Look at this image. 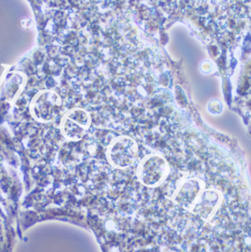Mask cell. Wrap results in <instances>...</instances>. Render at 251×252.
Segmentation results:
<instances>
[{
  "label": "cell",
  "instance_id": "6da1fadb",
  "mask_svg": "<svg viewBox=\"0 0 251 252\" xmlns=\"http://www.w3.org/2000/svg\"><path fill=\"white\" fill-rule=\"evenodd\" d=\"M138 145L129 137H120L115 139L108 149V159L119 168H126L132 165L137 157Z\"/></svg>",
  "mask_w": 251,
  "mask_h": 252
},
{
  "label": "cell",
  "instance_id": "7a4b0ae2",
  "mask_svg": "<svg viewBox=\"0 0 251 252\" xmlns=\"http://www.w3.org/2000/svg\"><path fill=\"white\" fill-rule=\"evenodd\" d=\"M167 173L166 160L157 155L147 157L138 166V179L146 186L158 185L166 178Z\"/></svg>",
  "mask_w": 251,
  "mask_h": 252
},
{
  "label": "cell",
  "instance_id": "3957f363",
  "mask_svg": "<svg viewBox=\"0 0 251 252\" xmlns=\"http://www.w3.org/2000/svg\"><path fill=\"white\" fill-rule=\"evenodd\" d=\"M90 125L89 114L82 109H75L67 116L65 121V134L67 138L73 140L81 139L85 136L86 131Z\"/></svg>",
  "mask_w": 251,
  "mask_h": 252
},
{
  "label": "cell",
  "instance_id": "277c9868",
  "mask_svg": "<svg viewBox=\"0 0 251 252\" xmlns=\"http://www.w3.org/2000/svg\"><path fill=\"white\" fill-rule=\"evenodd\" d=\"M201 189V183L197 180H186L185 182L180 186L179 191L176 193L175 198L177 201L184 206L190 207L196 202L198 194Z\"/></svg>",
  "mask_w": 251,
  "mask_h": 252
},
{
  "label": "cell",
  "instance_id": "5b68a950",
  "mask_svg": "<svg viewBox=\"0 0 251 252\" xmlns=\"http://www.w3.org/2000/svg\"><path fill=\"white\" fill-rule=\"evenodd\" d=\"M218 200L219 198L215 192H209V190H207L202 193L200 198L196 200L193 205V211L203 217L204 219H207L212 213V211L215 210Z\"/></svg>",
  "mask_w": 251,
  "mask_h": 252
}]
</instances>
